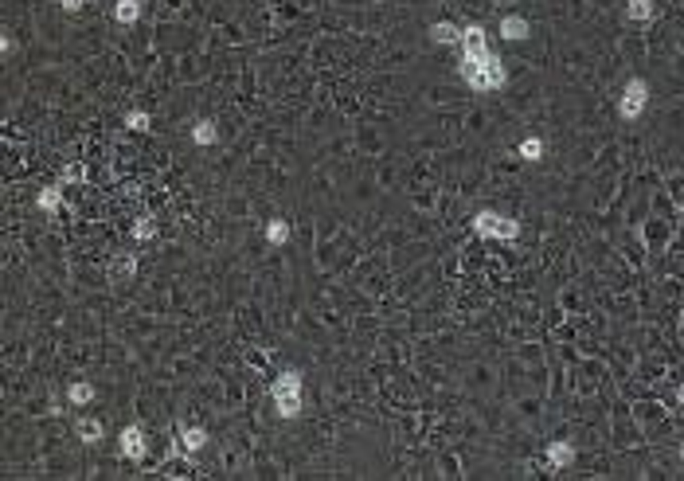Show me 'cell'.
Here are the masks:
<instances>
[{"label": "cell", "instance_id": "cell-1", "mask_svg": "<svg viewBox=\"0 0 684 481\" xmlns=\"http://www.w3.org/2000/svg\"><path fill=\"white\" fill-rule=\"evenodd\" d=\"M270 396H274L278 419H298L301 415V372L298 368H286V372L278 376L274 387H270Z\"/></svg>", "mask_w": 684, "mask_h": 481}, {"label": "cell", "instance_id": "cell-2", "mask_svg": "<svg viewBox=\"0 0 684 481\" xmlns=\"http://www.w3.org/2000/svg\"><path fill=\"white\" fill-rule=\"evenodd\" d=\"M473 231H477L481 239H501V243H512L520 235V223L517 219H508V216H497V212H477L473 216Z\"/></svg>", "mask_w": 684, "mask_h": 481}, {"label": "cell", "instance_id": "cell-3", "mask_svg": "<svg viewBox=\"0 0 684 481\" xmlns=\"http://www.w3.org/2000/svg\"><path fill=\"white\" fill-rule=\"evenodd\" d=\"M645 106H649V83L645 79H630V83L622 86V98H618V118L637 121Z\"/></svg>", "mask_w": 684, "mask_h": 481}, {"label": "cell", "instance_id": "cell-4", "mask_svg": "<svg viewBox=\"0 0 684 481\" xmlns=\"http://www.w3.org/2000/svg\"><path fill=\"white\" fill-rule=\"evenodd\" d=\"M118 450H121L125 458H129V462H141L145 450H149V442H145V427H141V422H129V427H125V431L118 434Z\"/></svg>", "mask_w": 684, "mask_h": 481}, {"label": "cell", "instance_id": "cell-5", "mask_svg": "<svg viewBox=\"0 0 684 481\" xmlns=\"http://www.w3.org/2000/svg\"><path fill=\"white\" fill-rule=\"evenodd\" d=\"M462 55L466 59H481V55H489V43H485V28L481 24H469V28H462Z\"/></svg>", "mask_w": 684, "mask_h": 481}, {"label": "cell", "instance_id": "cell-6", "mask_svg": "<svg viewBox=\"0 0 684 481\" xmlns=\"http://www.w3.org/2000/svg\"><path fill=\"white\" fill-rule=\"evenodd\" d=\"M431 39L442 43V48H457L462 43V28L454 20H438V24H431Z\"/></svg>", "mask_w": 684, "mask_h": 481}, {"label": "cell", "instance_id": "cell-7", "mask_svg": "<svg viewBox=\"0 0 684 481\" xmlns=\"http://www.w3.org/2000/svg\"><path fill=\"white\" fill-rule=\"evenodd\" d=\"M36 204H39V212H48V216H55V212L63 207V184H48V188H39Z\"/></svg>", "mask_w": 684, "mask_h": 481}, {"label": "cell", "instance_id": "cell-8", "mask_svg": "<svg viewBox=\"0 0 684 481\" xmlns=\"http://www.w3.org/2000/svg\"><path fill=\"white\" fill-rule=\"evenodd\" d=\"M219 141V130H216V121L211 118H200L192 125V145H200V149H207V145H216Z\"/></svg>", "mask_w": 684, "mask_h": 481}, {"label": "cell", "instance_id": "cell-9", "mask_svg": "<svg viewBox=\"0 0 684 481\" xmlns=\"http://www.w3.org/2000/svg\"><path fill=\"white\" fill-rule=\"evenodd\" d=\"M657 16V4L653 0H630L625 4V20H634V24H649Z\"/></svg>", "mask_w": 684, "mask_h": 481}, {"label": "cell", "instance_id": "cell-10", "mask_svg": "<svg viewBox=\"0 0 684 481\" xmlns=\"http://www.w3.org/2000/svg\"><path fill=\"white\" fill-rule=\"evenodd\" d=\"M528 32H532V28H528V20H524V16H504V20H501V36L504 39H528Z\"/></svg>", "mask_w": 684, "mask_h": 481}, {"label": "cell", "instance_id": "cell-11", "mask_svg": "<svg viewBox=\"0 0 684 481\" xmlns=\"http://www.w3.org/2000/svg\"><path fill=\"white\" fill-rule=\"evenodd\" d=\"M114 20L118 24H137L141 20V0H118L114 4Z\"/></svg>", "mask_w": 684, "mask_h": 481}, {"label": "cell", "instance_id": "cell-12", "mask_svg": "<svg viewBox=\"0 0 684 481\" xmlns=\"http://www.w3.org/2000/svg\"><path fill=\"white\" fill-rule=\"evenodd\" d=\"M548 462H552L555 469L571 466V462H575V446H571V442H552V446H548Z\"/></svg>", "mask_w": 684, "mask_h": 481}, {"label": "cell", "instance_id": "cell-13", "mask_svg": "<svg viewBox=\"0 0 684 481\" xmlns=\"http://www.w3.org/2000/svg\"><path fill=\"white\" fill-rule=\"evenodd\" d=\"M180 446L188 450V454L204 450V446H207V431H204V427H184V431H180Z\"/></svg>", "mask_w": 684, "mask_h": 481}, {"label": "cell", "instance_id": "cell-14", "mask_svg": "<svg viewBox=\"0 0 684 481\" xmlns=\"http://www.w3.org/2000/svg\"><path fill=\"white\" fill-rule=\"evenodd\" d=\"M67 403H74V407H90V403H94V387L86 384V380L71 384L67 387Z\"/></svg>", "mask_w": 684, "mask_h": 481}, {"label": "cell", "instance_id": "cell-15", "mask_svg": "<svg viewBox=\"0 0 684 481\" xmlns=\"http://www.w3.org/2000/svg\"><path fill=\"white\" fill-rule=\"evenodd\" d=\"M74 434H79L86 446H94V442H102V422L98 419H79L74 422Z\"/></svg>", "mask_w": 684, "mask_h": 481}, {"label": "cell", "instance_id": "cell-16", "mask_svg": "<svg viewBox=\"0 0 684 481\" xmlns=\"http://www.w3.org/2000/svg\"><path fill=\"white\" fill-rule=\"evenodd\" d=\"M133 270H137V258H133V254H121L118 263L110 266V274H114V282H129V278H133Z\"/></svg>", "mask_w": 684, "mask_h": 481}, {"label": "cell", "instance_id": "cell-17", "mask_svg": "<svg viewBox=\"0 0 684 481\" xmlns=\"http://www.w3.org/2000/svg\"><path fill=\"white\" fill-rule=\"evenodd\" d=\"M266 243H274V247L289 243V223L286 219H270V223H266Z\"/></svg>", "mask_w": 684, "mask_h": 481}, {"label": "cell", "instance_id": "cell-18", "mask_svg": "<svg viewBox=\"0 0 684 481\" xmlns=\"http://www.w3.org/2000/svg\"><path fill=\"white\" fill-rule=\"evenodd\" d=\"M153 235H156V219L153 216H141V219H137V223H133V239H153Z\"/></svg>", "mask_w": 684, "mask_h": 481}, {"label": "cell", "instance_id": "cell-19", "mask_svg": "<svg viewBox=\"0 0 684 481\" xmlns=\"http://www.w3.org/2000/svg\"><path fill=\"white\" fill-rule=\"evenodd\" d=\"M520 156H524V161H540V156H543V141H540V137H524V141H520Z\"/></svg>", "mask_w": 684, "mask_h": 481}, {"label": "cell", "instance_id": "cell-20", "mask_svg": "<svg viewBox=\"0 0 684 481\" xmlns=\"http://www.w3.org/2000/svg\"><path fill=\"white\" fill-rule=\"evenodd\" d=\"M125 125H129V130H149L153 118H149L145 110H129V114H125Z\"/></svg>", "mask_w": 684, "mask_h": 481}, {"label": "cell", "instance_id": "cell-21", "mask_svg": "<svg viewBox=\"0 0 684 481\" xmlns=\"http://www.w3.org/2000/svg\"><path fill=\"white\" fill-rule=\"evenodd\" d=\"M83 176H86L83 165H67V169H63V176H59V184H83Z\"/></svg>", "mask_w": 684, "mask_h": 481}, {"label": "cell", "instance_id": "cell-22", "mask_svg": "<svg viewBox=\"0 0 684 481\" xmlns=\"http://www.w3.org/2000/svg\"><path fill=\"white\" fill-rule=\"evenodd\" d=\"M59 8H63V12H79V8H83V0H59Z\"/></svg>", "mask_w": 684, "mask_h": 481}, {"label": "cell", "instance_id": "cell-23", "mask_svg": "<svg viewBox=\"0 0 684 481\" xmlns=\"http://www.w3.org/2000/svg\"><path fill=\"white\" fill-rule=\"evenodd\" d=\"M676 403H684V387H676Z\"/></svg>", "mask_w": 684, "mask_h": 481}, {"label": "cell", "instance_id": "cell-24", "mask_svg": "<svg viewBox=\"0 0 684 481\" xmlns=\"http://www.w3.org/2000/svg\"><path fill=\"white\" fill-rule=\"evenodd\" d=\"M681 462H684V446H681Z\"/></svg>", "mask_w": 684, "mask_h": 481}]
</instances>
